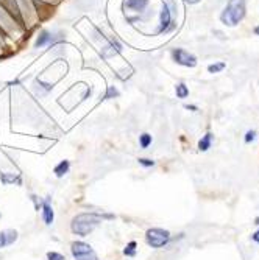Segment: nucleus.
<instances>
[{
  "label": "nucleus",
  "instance_id": "f257e3e1",
  "mask_svg": "<svg viewBox=\"0 0 259 260\" xmlns=\"http://www.w3.org/2000/svg\"><path fill=\"white\" fill-rule=\"evenodd\" d=\"M245 16V0H230L226 8L223 10L220 19L225 25L234 27Z\"/></svg>",
  "mask_w": 259,
  "mask_h": 260
},
{
  "label": "nucleus",
  "instance_id": "f03ea898",
  "mask_svg": "<svg viewBox=\"0 0 259 260\" xmlns=\"http://www.w3.org/2000/svg\"><path fill=\"white\" fill-rule=\"evenodd\" d=\"M102 215L97 214H82L74 218L72 221V231L78 235H88L94 227L102 221Z\"/></svg>",
  "mask_w": 259,
  "mask_h": 260
},
{
  "label": "nucleus",
  "instance_id": "7ed1b4c3",
  "mask_svg": "<svg viewBox=\"0 0 259 260\" xmlns=\"http://www.w3.org/2000/svg\"><path fill=\"white\" fill-rule=\"evenodd\" d=\"M170 240V232L164 231V229H149L147 231V241L152 248H163L164 245H167V241Z\"/></svg>",
  "mask_w": 259,
  "mask_h": 260
},
{
  "label": "nucleus",
  "instance_id": "20e7f679",
  "mask_svg": "<svg viewBox=\"0 0 259 260\" xmlns=\"http://www.w3.org/2000/svg\"><path fill=\"white\" fill-rule=\"evenodd\" d=\"M72 254L77 260H97V254L92 251V248L83 241L72 243Z\"/></svg>",
  "mask_w": 259,
  "mask_h": 260
},
{
  "label": "nucleus",
  "instance_id": "39448f33",
  "mask_svg": "<svg viewBox=\"0 0 259 260\" xmlns=\"http://www.w3.org/2000/svg\"><path fill=\"white\" fill-rule=\"evenodd\" d=\"M0 7L5 10V13L10 16L13 21H16L21 27L24 25V18H22V13H21L18 0H0Z\"/></svg>",
  "mask_w": 259,
  "mask_h": 260
},
{
  "label": "nucleus",
  "instance_id": "423d86ee",
  "mask_svg": "<svg viewBox=\"0 0 259 260\" xmlns=\"http://www.w3.org/2000/svg\"><path fill=\"white\" fill-rule=\"evenodd\" d=\"M173 59L178 64H181V66H186V67H196L197 66V58L192 53L183 50V48H176V50H173Z\"/></svg>",
  "mask_w": 259,
  "mask_h": 260
},
{
  "label": "nucleus",
  "instance_id": "0eeeda50",
  "mask_svg": "<svg viewBox=\"0 0 259 260\" xmlns=\"http://www.w3.org/2000/svg\"><path fill=\"white\" fill-rule=\"evenodd\" d=\"M33 4H35V7L38 10V14H39V19L41 21H47L53 14V10L55 8L50 4L44 2V0H33Z\"/></svg>",
  "mask_w": 259,
  "mask_h": 260
},
{
  "label": "nucleus",
  "instance_id": "6e6552de",
  "mask_svg": "<svg viewBox=\"0 0 259 260\" xmlns=\"http://www.w3.org/2000/svg\"><path fill=\"white\" fill-rule=\"evenodd\" d=\"M170 10L167 5L163 7V13H161V25H159V33H163V31H166L170 25Z\"/></svg>",
  "mask_w": 259,
  "mask_h": 260
},
{
  "label": "nucleus",
  "instance_id": "1a4fd4ad",
  "mask_svg": "<svg viewBox=\"0 0 259 260\" xmlns=\"http://www.w3.org/2000/svg\"><path fill=\"white\" fill-rule=\"evenodd\" d=\"M16 238H18V234H16V231L2 232V234H0V248H4V246L10 245V243H13Z\"/></svg>",
  "mask_w": 259,
  "mask_h": 260
},
{
  "label": "nucleus",
  "instance_id": "9d476101",
  "mask_svg": "<svg viewBox=\"0 0 259 260\" xmlns=\"http://www.w3.org/2000/svg\"><path fill=\"white\" fill-rule=\"evenodd\" d=\"M147 4H149V0H126V7L135 11H142L145 7H147Z\"/></svg>",
  "mask_w": 259,
  "mask_h": 260
},
{
  "label": "nucleus",
  "instance_id": "9b49d317",
  "mask_svg": "<svg viewBox=\"0 0 259 260\" xmlns=\"http://www.w3.org/2000/svg\"><path fill=\"white\" fill-rule=\"evenodd\" d=\"M44 221H45V224H52L53 223V210H52V206H50V201H48V198L44 203Z\"/></svg>",
  "mask_w": 259,
  "mask_h": 260
},
{
  "label": "nucleus",
  "instance_id": "f8f14e48",
  "mask_svg": "<svg viewBox=\"0 0 259 260\" xmlns=\"http://www.w3.org/2000/svg\"><path fill=\"white\" fill-rule=\"evenodd\" d=\"M211 142H213V134L211 133L205 134V137L199 142V150L200 151H208L209 148H211Z\"/></svg>",
  "mask_w": 259,
  "mask_h": 260
},
{
  "label": "nucleus",
  "instance_id": "ddd939ff",
  "mask_svg": "<svg viewBox=\"0 0 259 260\" xmlns=\"http://www.w3.org/2000/svg\"><path fill=\"white\" fill-rule=\"evenodd\" d=\"M68 170H69V162L68 160H62L61 164L55 168V173H56L58 178H61V176H64V175L68 173Z\"/></svg>",
  "mask_w": 259,
  "mask_h": 260
},
{
  "label": "nucleus",
  "instance_id": "4468645a",
  "mask_svg": "<svg viewBox=\"0 0 259 260\" xmlns=\"http://www.w3.org/2000/svg\"><path fill=\"white\" fill-rule=\"evenodd\" d=\"M52 39V36H50V33H48V31H42L41 33V36L38 38V41H36V45L38 47H42V45H45L48 41Z\"/></svg>",
  "mask_w": 259,
  "mask_h": 260
},
{
  "label": "nucleus",
  "instance_id": "2eb2a0df",
  "mask_svg": "<svg viewBox=\"0 0 259 260\" xmlns=\"http://www.w3.org/2000/svg\"><path fill=\"white\" fill-rule=\"evenodd\" d=\"M189 95V89L186 88V84H178L176 86V97L178 99H186V97Z\"/></svg>",
  "mask_w": 259,
  "mask_h": 260
},
{
  "label": "nucleus",
  "instance_id": "dca6fc26",
  "mask_svg": "<svg viewBox=\"0 0 259 260\" xmlns=\"http://www.w3.org/2000/svg\"><path fill=\"white\" fill-rule=\"evenodd\" d=\"M225 69V62H217V64H211V66L208 67V70L211 72V73H217L220 70Z\"/></svg>",
  "mask_w": 259,
  "mask_h": 260
},
{
  "label": "nucleus",
  "instance_id": "f3484780",
  "mask_svg": "<svg viewBox=\"0 0 259 260\" xmlns=\"http://www.w3.org/2000/svg\"><path fill=\"white\" fill-rule=\"evenodd\" d=\"M135 249H136V241H130L123 252H125V255H135V254H136Z\"/></svg>",
  "mask_w": 259,
  "mask_h": 260
},
{
  "label": "nucleus",
  "instance_id": "a211bd4d",
  "mask_svg": "<svg viewBox=\"0 0 259 260\" xmlns=\"http://www.w3.org/2000/svg\"><path fill=\"white\" fill-rule=\"evenodd\" d=\"M150 143H152V136L150 134H142L141 136V147L142 148H147Z\"/></svg>",
  "mask_w": 259,
  "mask_h": 260
},
{
  "label": "nucleus",
  "instance_id": "6ab92c4d",
  "mask_svg": "<svg viewBox=\"0 0 259 260\" xmlns=\"http://www.w3.org/2000/svg\"><path fill=\"white\" fill-rule=\"evenodd\" d=\"M47 257H48V260H66L61 254H58V252H48Z\"/></svg>",
  "mask_w": 259,
  "mask_h": 260
},
{
  "label": "nucleus",
  "instance_id": "aec40b11",
  "mask_svg": "<svg viewBox=\"0 0 259 260\" xmlns=\"http://www.w3.org/2000/svg\"><path fill=\"white\" fill-rule=\"evenodd\" d=\"M117 95H119V92H117V91H116L114 88L111 86V88L108 89L106 95H105V99H111V97H117Z\"/></svg>",
  "mask_w": 259,
  "mask_h": 260
},
{
  "label": "nucleus",
  "instance_id": "412c9836",
  "mask_svg": "<svg viewBox=\"0 0 259 260\" xmlns=\"http://www.w3.org/2000/svg\"><path fill=\"white\" fill-rule=\"evenodd\" d=\"M254 139H256V131H247V134H245V142L250 143V142H253Z\"/></svg>",
  "mask_w": 259,
  "mask_h": 260
},
{
  "label": "nucleus",
  "instance_id": "4be33fe9",
  "mask_svg": "<svg viewBox=\"0 0 259 260\" xmlns=\"http://www.w3.org/2000/svg\"><path fill=\"white\" fill-rule=\"evenodd\" d=\"M139 164H142L144 167H152V165H155V162L150 159H139Z\"/></svg>",
  "mask_w": 259,
  "mask_h": 260
},
{
  "label": "nucleus",
  "instance_id": "5701e85b",
  "mask_svg": "<svg viewBox=\"0 0 259 260\" xmlns=\"http://www.w3.org/2000/svg\"><path fill=\"white\" fill-rule=\"evenodd\" d=\"M251 238H253V241H256V243H259V229L251 235Z\"/></svg>",
  "mask_w": 259,
  "mask_h": 260
},
{
  "label": "nucleus",
  "instance_id": "b1692460",
  "mask_svg": "<svg viewBox=\"0 0 259 260\" xmlns=\"http://www.w3.org/2000/svg\"><path fill=\"white\" fill-rule=\"evenodd\" d=\"M186 2H187V4H199L200 0H186Z\"/></svg>",
  "mask_w": 259,
  "mask_h": 260
},
{
  "label": "nucleus",
  "instance_id": "393cba45",
  "mask_svg": "<svg viewBox=\"0 0 259 260\" xmlns=\"http://www.w3.org/2000/svg\"><path fill=\"white\" fill-rule=\"evenodd\" d=\"M0 36H5V33H4V30H2V27H0Z\"/></svg>",
  "mask_w": 259,
  "mask_h": 260
},
{
  "label": "nucleus",
  "instance_id": "a878e982",
  "mask_svg": "<svg viewBox=\"0 0 259 260\" xmlns=\"http://www.w3.org/2000/svg\"><path fill=\"white\" fill-rule=\"evenodd\" d=\"M254 33H256V35H259V27H256V28H254Z\"/></svg>",
  "mask_w": 259,
  "mask_h": 260
}]
</instances>
